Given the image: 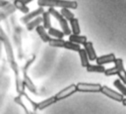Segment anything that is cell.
I'll return each mask as SVG.
<instances>
[{
    "mask_svg": "<svg viewBox=\"0 0 126 114\" xmlns=\"http://www.w3.org/2000/svg\"><path fill=\"white\" fill-rule=\"evenodd\" d=\"M0 41L2 42L4 49H5V53H6V57L8 59V62L12 68V70L15 73V79H16V87H17V92L19 93V95H21L24 91H25V86L23 83V80L20 76V67L16 61L15 56H14V52H13V48L11 45V42L8 38V36L5 34V32L3 31V29L0 27Z\"/></svg>",
    "mask_w": 126,
    "mask_h": 114,
    "instance_id": "6da1fadb",
    "label": "cell"
},
{
    "mask_svg": "<svg viewBox=\"0 0 126 114\" xmlns=\"http://www.w3.org/2000/svg\"><path fill=\"white\" fill-rule=\"evenodd\" d=\"M37 5L40 7H59V8H69L76 9L78 7L77 1L70 0H37Z\"/></svg>",
    "mask_w": 126,
    "mask_h": 114,
    "instance_id": "7a4b0ae2",
    "label": "cell"
},
{
    "mask_svg": "<svg viewBox=\"0 0 126 114\" xmlns=\"http://www.w3.org/2000/svg\"><path fill=\"white\" fill-rule=\"evenodd\" d=\"M48 13L50 14V16L54 17V18L56 19V21L59 23V25H60V27H61V30H62V32L64 33L65 36H69L70 34H72L71 29H70V27L68 26V20H66V19L61 15L60 12L54 10L53 7H49Z\"/></svg>",
    "mask_w": 126,
    "mask_h": 114,
    "instance_id": "3957f363",
    "label": "cell"
},
{
    "mask_svg": "<svg viewBox=\"0 0 126 114\" xmlns=\"http://www.w3.org/2000/svg\"><path fill=\"white\" fill-rule=\"evenodd\" d=\"M102 85L99 83H86L79 82L76 84L77 91L80 92H100Z\"/></svg>",
    "mask_w": 126,
    "mask_h": 114,
    "instance_id": "277c9868",
    "label": "cell"
},
{
    "mask_svg": "<svg viewBox=\"0 0 126 114\" xmlns=\"http://www.w3.org/2000/svg\"><path fill=\"white\" fill-rule=\"evenodd\" d=\"M100 92L102 94H104L106 97H109V98H111V99H113V100H115L117 102H121L123 100V98H124L123 94L111 89L110 87H108L106 85H102V87L100 89Z\"/></svg>",
    "mask_w": 126,
    "mask_h": 114,
    "instance_id": "5b68a950",
    "label": "cell"
},
{
    "mask_svg": "<svg viewBox=\"0 0 126 114\" xmlns=\"http://www.w3.org/2000/svg\"><path fill=\"white\" fill-rule=\"evenodd\" d=\"M76 91H77V89H76V84H70V85L64 87L63 89H61L59 92H57V93L55 94V97H56V99H57V101H58V100L65 99V98L71 96V95L74 94Z\"/></svg>",
    "mask_w": 126,
    "mask_h": 114,
    "instance_id": "8992f818",
    "label": "cell"
},
{
    "mask_svg": "<svg viewBox=\"0 0 126 114\" xmlns=\"http://www.w3.org/2000/svg\"><path fill=\"white\" fill-rule=\"evenodd\" d=\"M114 66L117 68V75L119 77V79L126 84V69L124 68V64H123V60L121 58H115V60L113 61Z\"/></svg>",
    "mask_w": 126,
    "mask_h": 114,
    "instance_id": "52a82bcc",
    "label": "cell"
},
{
    "mask_svg": "<svg viewBox=\"0 0 126 114\" xmlns=\"http://www.w3.org/2000/svg\"><path fill=\"white\" fill-rule=\"evenodd\" d=\"M43 11H44V8L39 6L37 9H35V10H33V11L28 12L27 14H25V15L21 18V23L27 24L29 21L32 20L33 18H35V17H37V16H40V15L43 13Z\"/></svg>",
    "mask_w": 126,
    "mask_h": 114,
    "instance_id": "ba28073f",
    "label": "cell"
},
{
    "mask_svg": "<svg viewBox=\"0 0 126 114\" xmlns=\"http://www.w3.org/2000/svg\"><path fill=\"white\" fill-rule=\"evenodd\" d=\"M23 83H24V86L27 87L32 93L33 94H37V88L36 86L33 84V82L32 81V79L30 78V76L27 74V71H23Z\"/></svg>",
    "mask_w": 126,
    "mask_h": 114,
    "instance_id": "9c48e42d",
    "label": "cell"
},
{
    "mask_svg": "<svg viewBox=\"0 0 126 114\" xmlns=\"http://www.w3.org/2000/svg\"><path fill=\"white\" fill-rule=\"evenodd\" d=\"M116 57L114 54H106L100 57H96L95 61L97 64H105V63H113Z\"/></svg>",
    "mask_w": 126,
    "mask_h": 114,
    "instance_id": "30bf717a",
    "label": "cell"
},
{
    "mask_svg": "<svg viewBox=\"0 0 126 114\" xmlns=\"http://www.w3.org/2000/svg\"><path fill=\"white\" fill-rule=\"evenodd\" d=\"M83 46H84V49H85V51H86V53L88 55L89 59L90 60H95V58H96L97 56H96V53L94 51V48L93 43L87 41Z\"/></svg>",
    "mask_w": 126,
    "mask_h": 114,
    "instance_id": "8fae6325",
    "label": "cell"
},
{
    "mask_svg": "<svg viewBox=\"0 0 126 114\" xmlns=\"http://www.w3.org/2000/svg\"><path fill=\"white\" fill-rule=\"evenodd\" d=\"M16 10V7L14 6V4H6L3 6V8L0 10V21H2L3 19H5L7 16L11 15L12 13H14Z\"/></svg>",
    "mask_w": 126,
    "mask_h": 114,
    "instance_id": "7c38bea8",
    "label": "cell"
},
{
    "mask_svg": "<svg viewBox=\"0 0 126 114\" xmlns=\"http://www.w3.org/2000/svg\"><path fill=\"white\" fill-rule=\"evenodd\" d=\"M35 30H36L37 35L39 36V38L41 39V41H42L43 43H48V42L50 41L51 37H50V36H49V34L45 31V28H44L43 26L38 25V26L35 28Z\"/></svg>",
    "mask_w": 126,
    "mask_h": 114,
    "instance_id": "4fadbf2b",
    "label": "cell"
},
{
    "mask_svg": "<svg viewBox=\"0 0 126 114\" xmlns=\"http://www.w3.org/2000/svg\"><path fill=\"white\" fill-rule=\"evenodd\" d=\"M55 102H57V99H56L55 95H53L51 97H48V98H46V99H44V100H42V101L37 103V110H43L44 108L52 105Z\"/></svg>",
    "mask_w": 126,
    "mask_h": 114,
    "instance_id": "5bb4252c",
    "label": "cell"
},
{
    "mask_svg": "<svg viewBox=\"0 0 126 114\" xmlns=\"http://www.w3.org/2000/svg\"><path fill=\"white\" fill-rule=\"evenodd\" d=\"M41 22H42V17H41V15H40V16H37V17H35V18H33L32 20L29 21V22L26 24V25H27V30H28V31H32V30H34L38 25L41 24Z\"/></svg>",
    "mask_w": 126,
    "mask_h": 114,
    "instance_id": "9a60e30c",
    "label": "cell"
},
{
    "mask_svg": "<svg viewBox=\"0 0 126 114\" xmlns=\"http://www.w3.org/2000/svg\"><path fill=\"white\" fill-rule=\"evenodd\" d=\"M68 37H69V41L74 42V43L79 44V45H84L88 41V39H87L86 36H81L79 34L78 35H76V34H70Z\"/></svg>",
    "mask_w": 126,
    "mask_h": 114,
    "instance_id": "2e32d148",
    "label": "cell"
},
{
    "mask_svg": "<svg viewBox=\"0 0 126 114\" xmlns=\"http://www.w3.org/2000/svg\"><path fill=\"white\" fill-rule=\"evenodd\" d=\"M78 53H79V57H80V59H81V65L83 67H87L90 63V59L88 57V55H87L85 49H80L78 51Z\"/></svg>",
    "mask_w": 126,
    "mask_h": 114,
    "instance_id": "e0dca14e",
    "label": "cell"
},
{
    "mask_svg": "<svg viewBox=\"0 0 126 114\" xmlns=\"http://www.w3.org/2000/svg\"><path fill=\"white\" fill-rule=\"evenodd\" d=\"M88 72H97V73H103V71L105 70V67L103 66V64H90L86 67Z\"/></svg>",
    "mask_w": 126,
    "mask_h": 114,
    "instance_id": "ac0fdd59",
    "label": "cell"
},
{
    "mask_svg": "<svg viewBox=\"0 0 126 114\" xmlns=\"http://www.w3.org/2000/svg\"><path fill=\"white\" fill-rule=\"evenodd\" d=\"M70 27H71V32L72 34H80L81 33V29H80V25H79V20L77 18H72L70 21Z\"/></svg>",
    "mask_w": 126,
    "mask_h": 114,
    "instance_id": "d6986e66",
    "label": "cell"
},
{
    "mask_svg": "<svg viewBox=\"0 0 126 114\" xmlns=\"http://www.w3.org/2000/svg\"><path fill=\"white\" fill-rule=\"evenodd\" d=\"M48 44L52 48H64L65 40L59 39V38H51L50 41L48 42Z\"/></svg>",
    "mask_w": 126,
    "mask_h": 114,
    "instance_id": "ffe728a7",
    "label": "cell"
},
{
    "mask_svg": "<svg viewBox=\"0 0 126 114\" xmlns=\"http://www.w3.org/2000/svg\"><path fill=\"white\" fill-rule=\"evenodd\" d=\"M41 17H42V26L45 28V30L47 29H49L50 27H51V21H50V14L48 13V11H46V12H44L43 11V13L41 14Z\"/></svg>",
    "mask_w": 126,
    "mask_h": 114,
    "instance_id": "44dd1931",
    "label": "cell"
},
{
    "mask_svg": "<svg viewBox=\"0 0 126 114\" xmlns=\"http://www.w3.org/2000/svg\"><path fill=\"white\" fill-rule=\"evenodd\" d=\"M14 6L16 7V9H18V10H20L22 13H24V14H27L28 12H30V9H29V7L27 6V4H25V3H23V2H21L20 0H14Z\"/></svg>",
    "mask_w": 126,
    "mask_h": 114,
    "instance_id": "7402d4cb",
    "label": "cell"
},
{
    "mask_svg": "<svg viewBox=\"0 0 126 114\" xmlns=\"http://www.w3.org/2000/svg\"><path fill=\"white\" fill-rule=\"evenodd\" d=\"M113 85L115 86V88H117L119 90V92L121 94H123V96H126V84H124L119 78L115 79L113 81Z\"/></svg>",
    "mask_w": 126,
    "mask_h": 114,
    "instance_id": "603a6c76",
    "label": "cell"
},
{
    "mask_svg": "<svg viewBox=\"0 0 126 114\" xmlns=\"http://www.w3.org/2000/svg\"><path fill=\"white\" fill-rule=\"evenodd\" d=\"M48 34H49V36L50 37H52V38H59V39H63V37L65 36L64 35V33L62 32V30L60 31V30H58V29H55V28H49L48 29V32H47Z\"/></svg>",
    "mask_w": 126,
    "mask_h": 114,
    "instance_id": "cb8c5ba5",
    "label": "cell"
},
{
    "mask_svg": "<svg viewBox=\"0 0 126 114\" xmlns=\"http://www.w3.org/2000/svg\"><path fill=\"white\" fill-rule=\"evenodd\" d=\"M64 49L66 50H70V51H74V52H78L81 47L79 44H76L74 42H71V41H65V44H64Z\"/></svg>",
    "mask_w": 126,
    "mask_h": 114,
    "instance_id": "d4e9b609",
    "label": "cell"
},
{
    "mask_svg": "<svg viewBox=\"0 0 126 114\" xmlns=\"http://www.w3.org/2000/svg\"><path fill=\"white\" fill-rule=\"evenodd\" d=\"M60 13H61V15H62L66 20H68V21H70L72 18L75 17V15L70 11L69 8H61Z\"/></svg>",
    "mask_w": 126,
    "mask_h": 114,
    "instance_id": "484cf974",
    "label": "cell"
},
{
    "mask_svg": "<svg viewBox=\"0 0 126 114\" xmlns=\"http://www.w3.org/2000/svg\"><path fill=\"white\" fill-rule=\"evenodd\" d=\"M103 73H104V75H106V76H112V75H117V68L115 67V66H113V67H110V68H105V70L103 71Z\"/></svg>",
    "mask_w": 126,
    "mask_h": 114,
    "instance_id": "4316f807",
    "label": "cell"
},
{
    "mask_svg": "<svg viewBox=\"0 0 126 114\" xmlns=\"http://www.w3.org/2000/svg\"><path fill=\"white\" fill-rule=\"evenodd\" d=\"M14 101H15L16 103H18V104H19L20 106H22V107H23V109L25 110V112H26V113H29V110L27 109V107L25 106V104H24V102L22 101V96H20V95H18L17 97H15V98H14Z\"/></svg>",
    "mask_w": 126,
    "mask_h": 114,
    "instance_id": "83f0119b",
    "label": "cell"
},
{
    "mask_svg": "<svg viewBox=\"0 0 126 114\" xmlns=\"http://www.w3.org/2000/svg\"><path fill=\"white\" fill-rule=\"evenodd\" d=\"M21 2H23V3H25V4H29V3H31L32 0H20Z\"/></svg>",
    "mask_w": 126,
    "mask_h": 114,
    "instance_id": "f1b7e54d",
    "label": "cell"
},
{
    "mask_svg": "<svg viewBox=\"0 0 126 114\" xmlns=\"http://www.w3.org/2000/svg\"><path fill=\"white\" fill-rule=\"evenodd\" d=\"M121 103H122L124 106H126V98H123V100L121 101Z\"/></svg>",
    "mask_w": 126,
    "mask_h": 114,
    "instance_id": "f546056e",
    "label": "cell"
}]
</instances>
